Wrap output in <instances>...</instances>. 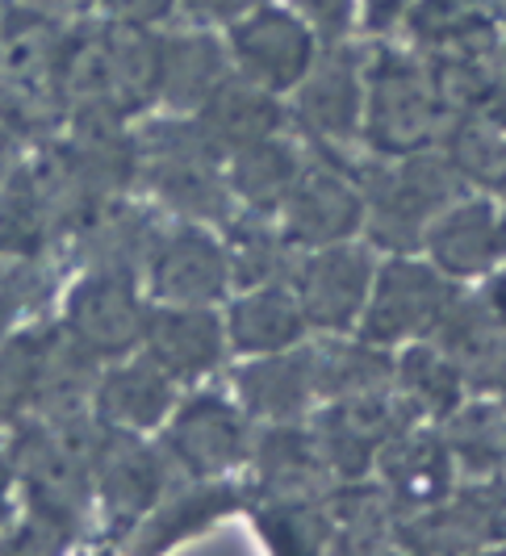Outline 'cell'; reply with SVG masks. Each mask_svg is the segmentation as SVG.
Returning a JSON list of instances; mask_svg holds the SVG:
<instances>
[{
    "label": "cell",
    "mask_w": 506,
    "mask_h": 556,
    "mask_svg": "<svg viewBox=\"0 0 506 556\" xmlns=\"http://www.w3.org/2000/svg\"><path fill=\"white\" fill-rule=\"evenodd\" d=\"M440 97L431 80L410 63H381L372 97H368V130L372 142L385 151H415L440 126Z\"/></svg>",
    "instance_id": "obj_1"
},
{
    "label": "cell",
    "mask_w": 506,
    "mask_h": 556,
    "mask_svg": "<svg viewBox=\"0 0 506 556\" xmlns=\"http://www.w3.org/2000/svg\"><path fill=\"white\" fill-rule=\"evenodd\" d=\"M448 306V285L440 273L397 260L377 280V293H372L365 314V334L372 343L410 339V334H422L427 327H440Z\"/></svg>",
    "instance_id": "obj_2"
},
{
    "label": "cell",
    "mask_w": 506,
    "mask_h": 556,
    "mask_svg": "<svg viewBox=\"0 0 506 556\" xmlns=\"http://www.w3.org/2000/svg\"><path fill=\"white\" fill-rule=\"evenodd\" d=\"M427 243H431L440 273H448V277L490 273L506 255V210L485 197L444 205L427 230Z\"/></svg>",
    "instance_id": "obj_3"
},
{
    "label": "cell",
    "mask_w": 506,
    "mask_h": 556,
    "mask_svg": "<svg viewBox=\"0 0 506 556\" xmlns=\"http://www.w3.org/2000/svg\"><path fill=\"white\" fill-rule=\"evenodd\" d=\"M460 172L444 160H410L377 193V230L390 235V243H415L427 223L444 210L456 193Z\"/></svg>",
    "instance_id": "obj_4"
},
{
    "label": "cell",
    "mask_w": 506,
    "mask_h": 556,
    "mask_svg": "<svg viewBox=\"0 0 506 556\" xmlns=\"http://www.w3.org/2000/svg\"><path fill=\"white\" fill-rule=\"evenodd\" d=\"M444 356L478 390H503L506 381V327L485 306H448L440 318Z\"/></svg>",
    "instance_id": "obj_5"
},
{
    "label": "cell",
    "mask_w": 506,
    "mask_h": 556,
    "mask_svg": "<svg viewBox=\"0 0 506 556\" xmlns=\"http://www.w3.org/2000/svg\"><path fill=\"white\" fill-rule=\"evenodd\" d=\"M365 293L368 260L352 248H336L309 264L306 285H302V306L322 327H347L365 306Z\"/></svg>",
    "instance_id": "obj_6"
},
{
    "label": "cell",
    "mask_w": 506,
    "mask_h": 556,
    "mask_svg": "<svg viewBox=\"0 0 506 556\" xmlns=\"http://www.w3.org/2000/svg\"><path fill=\"white\" fill-rule=\"evenodd\" d=\"M293 226L309 243H331L360 226V197L352 193L339 176H314L298 193L293 205Z\"/></svg>",
    "instance_id": "obj_7"
},
{
    "label": "cell",
    "mask_w": 506,
    "mask_h": 556,
    "mask_svg": "<svg viewBox=\"0 0 506 556\" xmlns=\"http://www.w3.org/2000/svg\"><path fill=\"white\" fill-rule=\"evenodd\" d=\"M243 55L264 80L289 84L306 72L309 38L302 26H293L289 17L273 13V17H260L252 29H243Z\"/></svg>",
    "instance_id": "obj_8"
},
{
    "label": "cell",
    "mask_w": 506,
    "mask_h": 556,
    "mask_svg": "<svg viewBox=\"0 0 506 556\" xmlns=\"http://www.w3.org/2000/svg\"><path fill=\"white\" fill-rule=\"evenodd\" d=\"M452 452L469 473L506 469V406H465L452 418Z\"/></svg>",
    "instance_id": "obj_9"
},
{
    "label": "cell",
    "mask_w": 506,
    "mask_h": 556,
    "mask_svg": "<svg viewBox=\"0 0 506 556\" xmlns=\"http://www.w3.org/2000/svg\"><path fill=\"white\" fill-rule=\"evenodd\" d=\"M448 473H452L448 447L435 444V440H410V444L394 447V456H390V477H394L397 494H406L422 510L444 498Z\"/></svg>",
    "instance_id": "obj_10"
},
{
    "label": "cell",
    "mask_w": 506,
    "mask_h": 556,
    "mask_svg": "<svg viewBox=\"0 0 506 556\" xmlns=\"http://www.w3.org/2000/svg\"><path fill=\"white\" fill-rule=\"evenodd\" d=\"M402 386L410 390V397L419 402L422 410L448 415L452 406L460 402V386H465V377L456 372V364H452L444 352L415 348V352L402 361Z\"/></svg>",
    "instance_id": "obj_11"
},
{
    "label": "cell",
    "mask_w": 506,
    "mask_h": 556,
    "mask_svg": "<svg viewBox=\"0 0 506 556\" xmlns=\"http://www.w3.org/2000/svg\"><path fill=\"white\" fill-rule=\"evenodd\" d=\"M306 117L327 130V135H347L360 117V84L352 76V67H327L318 80L306 88Z\"/></svg>",
    "instance_id": "obj_12"
},
{
    "label": "cell",
    "mask_w": 506,
    "mask_h": 556,
    "mask_svg": "<svg viewBox=\"0 0 506 556\" xmlns=\"http://www.w3.org/2000/svg\"><path fill=\"white\" fill-rule=\"evenodd\" d=\"M494 4H503V0H422L419 13H415V29L422 38L448 42V38L490 26Z\"/></svg>",
    "instance_id": "obj_13"
},
{
    "label": "cell",
    "mask_w": 506,
    "mask_h": 556,
    "mask_svg": "<svg viewBox=\"0 0 506 556\" xmlns=\"http://www.w3.org/2000/svg\"><path fill=\"white\" fill-rule=\"evenodd\" d=\"M298 327H302V314L277 293L273 298H255L239 314V334H243L248 348H281L298 334Z\"/></svg>",
    "instance_id": "obj_14"
},
{
    "label": "cell",
    "mask_w": 506,
    "mask_h": 556,
    "mask_svg": "<svg viewBox=\"0 0 506 556\" xmlns=\"http://www.w3.org/2000/svg\"><path fill=\"white\" fill-rule=\"evenodd\" d=\"M302 9H306L314 22H322V26H343V17H347V9H352V0H298Z\"/></svg>",
    "instance_id": "obj_15"
},
{
    "label": "cell",
    "mask_w": 506,
    "mask_h": 556,
    "mask_svg": "<svg viewBox=\"0 0 506 556\" xmlns=\"http://www.w3.org/2000/svg\"><path fill=\"white\" fill-rule=\"evenodd\" d=\"M365 4H368V22H372V26H390V22L402 17V9H406L410 0H365Z\"/></svg>",
    "instance_id": "obj_16"
},
{
    "label": "cell",
    "mask_w": 506,
    "mask_h": 556,
    "mask_svg": "<svg viewBox=\"0 0 506 556\" xmlns=\"http://www.w3.org/2000/svg\"><path fill=\"white\" fill-rule=\"evenodd\" d=\"M485 309H490V314L506 327V268L490 280V289H485Z\"/></svg>",
    "instance_id": "obj_17"
},
{
    "label": "cell",
    "mask_w": 506,
    "mask_h": 556,
    "mask_svg": "<svg viewBox=\"0 0 506 556\" xmlns=\"http://www.w3.org/2000/svg\"><path fill=\"white\" fill-rule=\"evenodd\" d=\"M494 72H498V88L506 92V38H498L494 47Z\"/></svg>",
    "instance_id": "obj_18"
},
{
    "label": "cell",
    "mask_w": 506,
    "mask_h": 556,
    "mask_svg": "<svg viewBox=\"0 0 506 556\" xmlns=\"http://www.w3.org/2000/svg\"><path fill=\"white\" fill-rule=\"evenodd\" d=\"M113 4H122V9H139V13H155L164 0H113Z\"/></svg>",
    "instance_id": "obj_19"
},
{
    "label": "cell",
    "mask_w": 506,
    "mask_h": 556,
    "mask_svg": "<svg viewBox=\"0 0 506 556\" xmlns=\"http://www.w3.org/2000/svg\"><path fill=\"white\" fill-rule=\"evenodd\" d=\"M498 498H503V519H506V477L498 481Z\"/></svg>",
    "instance_id": "obj_20"
},
{
    "label": "cell",
    "mask_w": 506,
    "mask_h": 556,
    "mask_svg": "<svg viewBox=\"0 0 506 556\" xmlns=\"http://www.w3.org/2000/svg\"><path fill=\"white\" fill-rule=\"evenodd\" d=\"M210 4H235L239 9V4H252V0H210Z\"/></svg>",
    "instance_id": "obj_21"
},
{
    "label": "cell",
    "mask_w": 506,
    "mask_h": 556,
    "mask_svg": "<svg viewBox=\"0 0 506 556\" xmlns=\"http://www.w3.org/2000/svg\"><path fill=\"white\" fill-rule=\"evenodd\" d=\"M503 397H506V381H503Z\"/></svg>",
    "instance_id": "obj_22"
}]
</instances>
